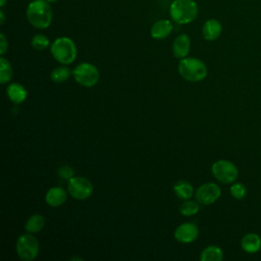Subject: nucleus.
I'll return each mask as SVG.
<instances>
[{
	"label": "nucleus",
	"instance_id": "17",
	"mask_svg": "<svg viewBox=\"0 0 261 261\" xmlns=\"http://www.w3.org/2000/svg\"><path fill=\"white\" fill-rule=\"evenodd\" d=\"M223 259V252L217 246L206 247L200 255L201 261H221Z\"/></svg>",
	"mask_w": 261,
	"mask_h": 261
},
{
	"label": "nucleus",
	"instance_id": "13",
	"mask_svg": "<svg viewBox=\"0 0 261 261\" xmlns=\"http://www.w3.org/2000/svg\"><path fill=\"white\" fill-rule=\"evenodd\" d=\"M190 48L191 39L187 34H180L174 39L172 44V52L176 58L182 59L187 57L190 52Z\"/></svg>",
	"mask_w": 261,
	"mask_h": 261
},
{
	"label": "nucleus",
	"instance_id": "6",
	"mask_svg": "<svg viewBox=\"0 0 261 261\" xmlns=\"http://www.w3.org/2000/svg\"><path fill=\"white\" fill-rule=\"evenodd\" d=\"M73 77L79 85L84 87H93L95 86L100 77V73L98 68L88 62H84L79 64L72 71Z\"/></svg>",
	"mask_w": 261,
	"mask_h": 261
},
{
	"label": "nucleus",
	"instance_id": "27",
	"mask_svg": "<svg viewBox=\"0 0 261 261\" xmlns=\"http://www.w3.org/2000/svg\"><path fill=\"white\" fill-rule=\"evenodd\" d=\"M5 22V14L3 10H0V24H3Z\"/></svg>",
	"mask_w": 261,
	"mask_h": 261
},
{
	"label": "nucleus",
	"instance_id": "10",
	"mask_svg": "<svg viewBox=\"0 0 261 261\" xmlns=\"http://www.w3.org/2000/svg\"><path fill=\"white\" fill-rule=\"evenodd\" d=\"M199 236V229L196 224L186 222L178 225L174 230V238L177 242L182 244L193 243Z\"/></svg>",
	"mask_w": 261,
	"mask_h": 261
},
{
	"label": "nucleus",
	"instance_id": "7",
	"mask_svg": "<svg viewBox=\"0 0 261 261\" xmlns=\"http://www.w3.org/2000/svg\"><path fill=\"white\" fill-rule=\"evenodd\" d=\"M16 252L23 261L34 260L39 253V242L32 234H21L16 241Z\"/></svg>",
	"mask_w": 261,
	"mask_h": 261
},
{
	"label": "nucleus",
	"instance_id": "15",
	"mask_svg": "<svg viewBox=\"0 0 261 261\" xmlns=\"http://www.w3.org/2000/svg\"><path fill=\"white\" fill-rule=\"evenodd\" d=\"M67 198V194L65 190L61 187H53L46 193V203L52 207L61 206Z\"/></svg>",
	"mask_w": 261,
	"mask_h": 261
},
{
	"label": "nucleus",
	"instance_id": "11",
	"mask_svg": "<svg viewBox=\"0 0 261 261\" xmlns=\"http://www.w3.org/2000/svg\"><path fill=\"white\" fill-rule=\"evenodd\" d=\"M172 29H173V25L170 19L161 18L156 20L152 24L150 34H151V37L155 40H163L171 34Z\"/></svg>",
	"mask_w": 261,
	"mask_h": 261
},
{
	"label": "nucleus",
	"instance_id": "23",
	"mask_svg": "<svg viewBox=\"0 0 261 261\" xmlns=\"http://www.w3.org/2000/svg\"><path fill=\"white\" fill-rule=\"evenodd\" d=\"M31 45L36 50H45L50 46V41L47 36L43 34H37L32 38Z\"/></svg>",
	"mask_w": 261,
	"mask_h": 261
},
{
	"label": "nucleus",
	"instance_id": "16",
	"mask_svg": "<svg viewBox=\"0 0 261 261\" xmlns=\"http://www.w3.org/2000/svg\"><path fill=\"white\" fill-rule=\"evenodd\" d=\"M7 96L14 104H20L27 99L28 93L22 85L12 83L7 88Z\"/></svg>",
	"mask_w": 261,
	"mask_h": 261
},
{
	"label": "nucleus",
	"instance_id": "29",
	"mask_svg": "<svg viewBox=\"0 0 261 261\" xmlns=\"http://www.w3.org/2000/svg\"><path fill=\"white\" fill-rule=\"evenodd\" d=\"M47 2H49V3H56V2H58L59 0H46Z\"/></svg>",
	"mask_w": 261,
	"mask_h": 261
},
{
	"label": "nucleus",
	"instance_id": "20",
	"mask_svg": "<svg viewBox=\"0 0 261 261\" xmlns=\"http://www.w3.org/2000/svg\"><path fill=\"white\" fill-rule=\"evenodd\" d=\"M13 76V70L10 62L4 58L0 57V83L6 84L8 83Z\"/></svg>",
	"mask_w": 261,
	"mask_h": 261
},
{
	"label": "nucleus",
	"instance_id": "8",
	"mask_svg": "<svg viewBox=\"0 0 261 261\" xmlns=\"http://www.w3.org/2000/svg\"><path fill=\"white\" fill-rule=\"evenodd\" d=\"M67 190L72 198L85 200L92 195L93 185L84 176H72L70 179H68Z\"/></svg>",
	"mask_w": 261,
	"mask_h": 261
},
{
	"label": "nucleus",
	"instance_id": "22",
	"mask_svg": "<svg viewBox=\"0 0 261 261\" xmlns=\"http://www.w3.org/2000/svg\"><path fill=\"white\" fill-rule=\"evenodd\" d=\"M199 202H195V201H189L187 200L186 202H184L180 207H179V212L185 215V216H192L198 213L200 206H199Z\"/></svg>",
	"mask_w": 261,
	"mask_h": 261
},
{
	"label": "nucleus",
	"instance_id": "2",
	"mask_svg": "<svg viewBox=\"0 0 261 261\" xmlns=\"http://www.w3.org/2000/svg\"><path fill=\"white\" fill-rule=\"evenodd\" d=\"M168 13L175 23L188 24L197 18L199 7L195 0H172Z\"/></svg>",
	"mask_w": 261,
	"mask_h": 261
},
{
	"label": "nucleus",
	"instance_id": "9",
	"mask_svg": "<svg viewBox=\"0 0 261 261\" xmlns=\"http://www.w3.org/2000/svg\"><path fill=\"white\" fill-rule=\"evenodd\" d=\"M221 195L220 188L214 182H206L201 185L195 194L196 200L203 205H210L216 202Z\"/></svg>",
	"mask_w": 261,
	"mask_h": 261
},
{
	"label": "nucleus",
	"instance_id": "21",
	"mask_svg": "<svg viewBox=\"0 0 261 261\" xmlns=\"http://www.w3.org/2000/svg\"><path fill=\"white\" fill-rule=\"evenodd\" d=\"M71 73L72 72L70 71V69L67 66H58L52 70L51 80L54 83H58V84L63 83L69 79Z\"/></svg>",
	"mask_w": 261,
	"mask_h": 261
},
{
	"label": "nucleus",
	"instance_id": "24",
	"mask_svg": "<svg viewBox=\"0 0 261 261\" xmlns=\"http://www.w3.org/2000/svg\"><path fill=\"white\" fill-rule=\"evenodd\" d=\"M229 192H230V195L237 200H242L247 195V189L245 185H243L242 182L232 184L229 188Z\"/></svg>",
	"mask_w": 261,
	"mask_h": 261
},
{
	"label": "nucleus",
	"instance_id": "18",
	"mask_svg": "<svg viewBox=\"0 0 261 261\" xmlns=\"http://www.w3.org/2000/svg\"><path fill=\"white\" fill-rule=\"evenodd\" d=\"M175 195L182 200H189L194 195V189L192 185L186 180H178L173 186Z\"/></svg>",
	"mask_w": 261,
	"mask_h": 261
},
{
	"label": "nucleus",
	"instance_id": "25",
	"mask_svg": "<svg viewBox=\"0 0 261 261\" xmlns=\"http://www.w3.org/2000/svg\"><path fill=\"white\" fill-rule=\"evenodd\" d=\"M57 173L58 175L61 177V178H64V179H70L73 174H74V171L73 169L68 166V165H62L61 167H59L57 169Z\"/></svg>",
	"mask_w": 261,
	"mask_h": 261
},
{
	"label": "nucleus",
	"instance_id": "12",
	"mask_svg": "<svg viewBox=\"0 0 261 261\" xmlns=\"http://www.w3.org/2000/svg\"><path fill=\"white\" fill-rule=\"evenodd\" d=\"M222 33V24L216 18L207 19L202 27V36L206 41H215Z\"/></svg>",
	"mask_w": 261,
	"mask_h": 261
},
{
	"label": "nucleus",
	"instance_id": "1",
	"mask_svg": "<svg viewBox=\"0 0 261 261\" xmlns=\"http://www.w3.org/2000/svg\"><path fill=\"white\" fill-rule=\"evenodd\" d=\"M25 17L29 23L38 30L49 28L53 19L51 3L46 0H31L25 9Z\"/></svg>",
	"mask_w": 261,
	"mask_h": 261
},
{
	"label": "nucleus",
	"instance_id": "19",
	"mask_svg": "<svg viewBox=\"0 0 261 261\" xmlns=\"http://www.w3.org/2000/svg\"><path fill=\"white\" fill-rule=\"evenodd\" d=\"M44 224H45L44 216L41 214H34L28 219L24 228L30 233H36L42 230V228L44 227Z\"/></svg>",
	"mask_w": 261,
	"mask_h": 261
},
{
	"label": "nucleus",
	"instance_id": "28",
	"mask_svg": "<svg viewBox=\"0 0 261 261\" xmlns=\"http://www.w3.org/2000/svg\"><path fill=\"white\" fill-rule=\"evenodd\" d=\"M7 1H8V0H0V7L3 8V7L5 6V4L7 3Z\"/></svg>",
	"mask_w": 261,
	"mask_h": 261
},
{
	"label": "nucleus",
	"instance_id": "5",
	"mask_svg": "<svg viewBox=\"0 0 261 261\" xmlns=\"http://www.w3.org/2000/svg\"><path fill=\"white\" fill-rule=\"evenodd\" d=\"M214 177L223 184H232L239 175L238 167L228 160L220 159L213 163L211 167Z\"/></svg>",
	"mask_w": 261,
	"mask_h": 261
},
{
	"label": "nucleus",
	"instance_id": "14",
	"mask_svg": "<svg viewBox=\"0 0 261 261\" xmlns=\"http://www.w3.org/2000/svg\"><path fill=\"white\" fill-rule=\"evenodd\" d=\"M242 249L248 254L257 253L261 249V238L255 232L246 233L241 240Z\"/></svg>",
	"mask_w": 261,
	"mask_h": 261
},
{
	"label": "nucleus",
	"instance_id": "26",
	"mask_svg": "<svg viewBox=\"0 0 261 261\" xmlns=\"http://www.w3.org/2000/svg\"><path fill=\"white\" fill-rule=\"evenodd\" d=\"M7 49H8V41L6 39V36L3 33H1L0 34V54L4 55Z\"/></svg>",
	"mask_w": 261,
	"mask_h": 261
},
{
	"label": "nucleus",
	"instance_id": "4",
	"mask_svg": "<svg viewBox=\"0 0 261 261\" xmlns=\"http://www.w3.org/2000/svg\"><path fill=\"white\" fill-rule=\"evenodd\" d=\"M178 72L189 82H200L207 75V66L198 58L185 57L179 60Z\"/></svg>",
	"mask_w": 261,
	"mask_h": 261
},
{
	"label": "nucleus",
	"instance_id": "3",
	"mask_svg": "<svg viewBox=\"0 0 261 261\" xmlns=\"http://www.w3.org/2000/svg\"><path fill=\"white\" fill-rule=\"evenodd\" d=\"M50 51L54 59L64 65L73 62L77 54L75 43L68 37L56 38L50 45Z\"/></svg>",
	"mask_w": 261,
	"mask_h": 261
}]
</instances>
